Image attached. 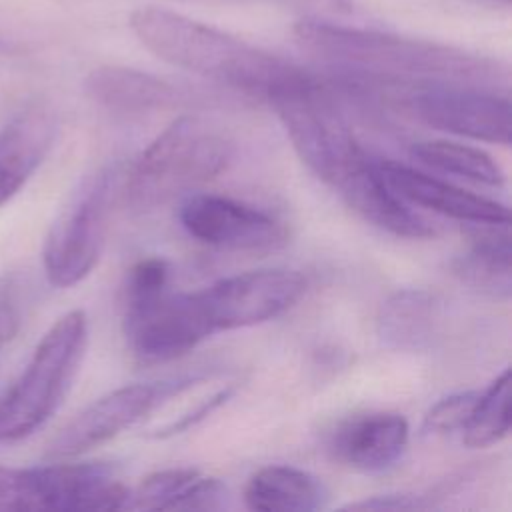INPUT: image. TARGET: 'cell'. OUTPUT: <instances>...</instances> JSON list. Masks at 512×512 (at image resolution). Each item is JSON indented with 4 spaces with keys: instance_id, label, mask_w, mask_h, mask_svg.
Masks as SVG:
<instances>
[{
    "instance_id": "7a4b0ae2",
    "label": "cell",
    "mask_w": 512,
    "mask_h": 512,
    "mask_svg": "<svg viewBox=\"0 0 512 512\" xmlns=\"http://www.w3.org/2000/svg\"><path fill=\"white\" fill-rule=\"evenodd\" d=\"M130 28L160 60L252 96L268 98L302 72L272 52L172 10L138 8L130 14Z\"/></svg>"
},
{
    "instance_id": "30bf717a",
    "label": "cell",
    "mask_w": 512,
    "mask_h": 512,
    "mask_svg": "<svg viewBox=\"0 0 512 512\" xmlns=\"http://www.w3.org/2000/svg\"><path fill=\"white\" fill-rule=\"evenodd\" d=\"M306 292V278L296 270H248L196 290L212 328L234 330L272 320L292 308Z\"/></svg>"
},
{
    "instance_id": "cb8c5ba5",
    "label": "cell",
    "mask_w": 512,
    "mask_h": 512,
    "mask_svg": "<svg viewBox=\"0 0 512 512\" xmlns=\"http://www.w3.org/2000/svg\"><path fill=\"white\" fill-rule=\"evenodd\" d=\"M478 398L476 390L456 392L446 398H440L424 416L422 432L432 438L460 434L468 422L472 406Z\"/></svg>"
},
{
    "instance_id": "484cf974",
    "label": "cell",
    "mask_w": 512,
    "mask_h": 512,
    "mask_svg": "<svg viewBox=\"0 0 512 512\" xmlns=\"http://www.w3.org/2000/svg\"><path fill=\"white\" fill-rule=\"evenodd\" d=\"M428 504L422 502L418 496L410 494H386V496H374L370 500L348 504L350 510H414V508H426Z\"/></svg>"
},
{
    "instance_id": "ffe728a7",
    "label": "cell",
    "mask_w": 512,
    "mask_h": 512,
    "mask_svg": "<svg viewBox=\"0 0 512 512\" xmlns=\"http://www.w3.org/2000/svg\"><path fill=\"white\" fill-rule=\"evenodd\" d=\"M326 502L324 482L296 466H264L248 478L244 488V504L250 510L306 512L324 508Z\"/></svg>"
},
{
    "instance_id": "52a82bcc",
    "label": "cell",
    "mask_w": 512,
    "mask_h": 512,
    "mask_svg": "<svg viewBox=\"0 0 512 512\" xmlns=\"http://www.w3.org/2000/svg\"><path fill=\"white\" fill-rule=\"evenodd\" d=\"M130 488L104 462L14 468L0 464V512L8 510H118Z\"/></svg>"
},
{
    "instance_id": "9c48e42d",
    "label": "cell",
    "mask_w": 512,
    "mask_h": 512,
    "mask_svg": "<svg viewBox=\"0 0 512 512\" xmlns=\"http://www.w3.org/2000/svg\"><path fill=\"white\" fill-rule=\"evenodd\" d=\"M402 90L406 108L422 124L472 138L478 142L502 144L510 142V100L498 88L426 82L412 86H394Z\"/></svg>"
},
{
    "instance_id": "277c9868",
    "label": "cell",
    "mask_w": 512,
    "mask_h": 512,
    "mask_svg": "<svg viewBox=\"0 0 512 512\" xmlns=\"http://www.w3.org/2000/svg\"><path fill=\"white\" fill-rule=\"evenodd\" d=\"M298 158L324 184L336 188L368 154L356 140L336 86L302 70L266 98Z\"/></svg>"
},
{
    "instance_id": "6da1fadb",
    "label": "cell",
    "mask_w": 512,
    "mask_h": 512,
    "mask_svg": "<svg viewBox=\"0 0 512 512\" xmlns=\"http://www.w3.org/2000/svg\"><path fill=\"white\" fill-rule=\"evenodd\" d=\"M294 38L312 58L372 86L454 82L500 88L508 78L492 58L372 28L304 18L296 22Z\"/></svg>"
},
{
    "instance_id": "5bb4252c",
    "label": "cell",
    "mask_w": 512,
    "mask_h": 512,
    "mask_svg": "<svg viewBox=\"0 0 512 512\" xmlns=\"http://www.w3.org/2000/svg\"><path fill=\"white\" fill-rule=\"evenodd\" d=\"M408 420L398 412H362L340 420L326 438L328 454L360 472H384L406 452Z\"/></svg>"
},
{
    "instance_id": "4fadbf2b",
    "label": "cell",
    "mask_w": 512,
    "mask_h": 512,
    "mask_svg": "<svg viewBox=\"0 0 512 512\" xmlns=\"http://www.w3.org/2000/svg\"><path fill=\"white\" fill-rule=\"evenodd\" d=\"M378 168L388 186L412 206H420L472 226L510 224L508 206L494 198L470 192L394 160L378 158Z\"/></svg>"
},
{
    "instance_id": "d4e9b609",
    "label": "cell",
    "mask_w": 512,
    "mask_h": 512,
    "mask_svg": "<svg viewBox=\"0 0 512 512\" xmlns=\"http://www.w3.org/2000/svg\"><path fill=\"white\" fill-rule=\"evenodd\" d=\"M22 326V304L14 276H0V350L10 344Z\"/></svg>"
},
{
    "instance_id": "603a6c76",
    "label": "cell",
    "mask_w": 512,
    "mask_h": 512,
    "mask_svg": "<svg viewBox=\"0 0 512 512\" xmlns=\"http://www.w3.org/2000/svg\"><path fill=\"white\" fill-rule=\"evenodd\" d=\"M510 432V370H502L472 406L468 422L460 432L468 448H488Z\"/></svg>"
},
{
    "instance_id": "44dd1931",
    "label": "cell",
    "mask_w": 512,
    "mask_h": 512,
    "mask_svg": "<svg viewBox=\"0 0 512 512\" xmlns=\"http://www.w3.org/2000/svg\"><path fill=\"white\" fill-rule=\"evenodd\" d=\"M464 254L452 260L454 276L492 298H508L512 290L508 224H478Z\"/></svg>"
},
{
    "instance_id": "4316f807",
    "label": "cell",
    "mask_w": 512,
    "mask_h": 512,
    "mask_svg": "<svg viewBox=\"0 0 512 512\" xmlns=\"http://www.w3.org/2000/svg\"><path fill=\"white\" fill-rule=\"evenodd\" d=\"M484 2H490V4H504V6H508V2H510V0H484Z\"/></svg>"
},
{
    "instance_id": "e0dca14e",
    "label": "cell",
    "mask_w": 512,
    "mask_h": 512,
    "mask_svg": "<svg viewBox=\"0 0 512 512\" xmlns=\"http://www.w3.org/2000/svg\"><path fill=\"white\" fill-rule=\"evenodd\" d=\"M88 96L110 114L142 116L180 104L182 92L172 82L126 66H100L84 82Z\"/></svg>"
},
{
    "instance_id": "ba28073f",
    "label": "cell",
    "mask_w": 512,
    "mask_h": 512,
    "mask_svg": "<svg viewBox=\"0 0 512 512\" xmlns=\"http://www.w3.org/2000/svg\"><path fill=\"white\" fill-rule=\"evenodd\" d=\"M124 336L140 364H164L194 350L212 336L196 292H172L170 286L124 296Z\"/></svg>"
},
{
    "instance_id": "7c38bea8",
    "label": "cell",
    "mask_w": 512,
    "mask_h": 512,
    "mask_svg": "<svg viewBox=\"0 0 512 512\" xmlns=\"http://www.w3.org/2000/svg\"><path fill=\"white\" fill-rule=\"evenodd\" d=\"M186 382L188 378L172 384H128L100 396L52 438L46 456L52 460L74 458L112 440L122 430L148 416L164 400H170Z\"/></svg>"
},
{
    "instance_id": "3957f363",
    "label": "cell",
    "mask_w": 512,
    "mask_h": 512,
    "mask_svg": "<svg viewBox=\"0 0 512 512\" xmlns=\"http://www.w3.org/2000/svg\"><path fill=\"white\" fill-rule=\"evenodd\" d=\"M234 156L232 140L200 116H178L136 158L122 196L132 212H150L216 178Z\"/></svg>"
},
{
    "instance_id": "ac0fdd59",
    "label": "cell",
    "mask_w": 512,
    "mask_h": 512,
    "mask_svg": "<svg viewBox=\"0 0 512 512\" xmlns=\"http://www.w3.org/2000/svg\"><path fill=\"white\" fill-rule=\"evenodd\" d=\"M226 486L196 468H164L148 474L130 490L132 510H220L226 504Z\"/></svg>"
},
{
    "instance_id": "d6986e66",
    "label": "cell",
    "mask_w": 512,
    "mask_h": 512,
    "mask_svg": "<svg viewBox=\"0 0 512 512\" xmlns=\"http://www.w3.org/2000/svg\"><path fill=\"white\" fill-rule=\"evenodd\" d=\"M442 316L444 308L436 294L422 288H402L382 302L376 330L384 346L418 352L434 342Z\"/></svg>"
},
{
    "instance_id": "9a60e30c",
    "label": "cell",
    "mask_w": 512,
    "mask_h": 512,
    "mask_svg": "<svg viewBox=\"0 0 512 512\" xmlns=\"http://www.w3.org/2000/svg\"><path fill=\"white\" fill-rule=\"evenodd\" d=\"M342 200L372 226L398 238H432L436 228L412 210L384 180L378 158L366 154L360 164L334 188Z\"/></svg>"
},
{
    "instance_id": "8fae6325",
    "label": "cell",
    "mask_w": 512,
    "mask_h": 512,
    "mask_svg": "<svg viewBox=\"0 0 512 512\" xmlns=\"http://www.w3.org/2000/svg\"><path fill=\"white\" fill-rule=\"evenodd\" d=\"M178 220L192 238L220 250L266 252L288 242L282 220L230 196L186 194L178 208Z\"/></svg>"
},
{
    "instance_id": "7402d4cb",
    "label": "cell",
    "mask_w": 512,
    "mask_h": 512,
    "mask_svg": "<svg viewBox=\"0 0 512 512\" xmlns=\"http://www.w3.org/2000/svg\"><path fill=\"white\" fill-rule=\"evenodd\" d=\"M410 158L436 172L452 174L482 186H504L502 166L484 150L452 140H418L410 146Z\"/></svg>"
},
{
    "instance_id": "5b68a950",
    "label": "cell",
    "mask_w": 512,
    "mask_h": 512,
    "mask_svg": "<svg viewBox=\"0 0 512 512\" xmlns=\"http://www.w3.org/2000/svg\"><path fill=\"white\" fill-rule=\"evenodd\" d=\"M88 344L84 310L60 316L36 344L26 368L0 394V444L44 426L64 402Z\"/></svg>"
},
{
    "instance_id": "8992f818",
    "label": "cell",
    "mask_w": 512,
    "mask_h": 512,
    "mask_svg": "<svg viewBox=\"0 0 512 512\" xmlns=\"http://www.w3.org/2000/svg\"><path fill=\"white\" fill-rule=\"evenodd\" d=\"M120 190L116 166L90 174L54 220L42 250L46 278L52 286L70 288L82 282L98 264L114 198Z\"/></svg>"
},
{
    "instance_id": "2e32d148",
    "label": "cell",
    "mask_w": 512,
    "mask_h": 512,
    "mask_svg": "<svg viewBox=\"0 0 512 512\" xmlns=\"http://www.w3.org/2000/svg\"><path fill=\"white\" fill-rule=\"evenodd\" d=\"M58 120L46 104H30L0 130V206L10 202L50 152Z\"/></svg>"
}]
</instances>
